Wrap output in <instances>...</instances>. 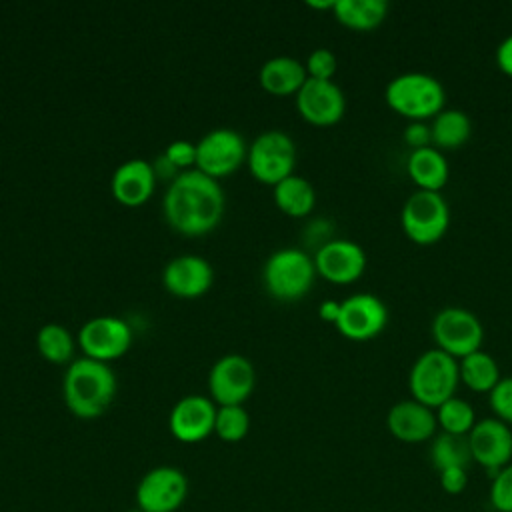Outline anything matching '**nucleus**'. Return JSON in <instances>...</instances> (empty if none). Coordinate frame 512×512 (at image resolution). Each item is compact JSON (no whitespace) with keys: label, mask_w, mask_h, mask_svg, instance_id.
I'll return each mask as SVG.
<instances>
[{"label":"nucleus","mask_w":512,"mask_h":512,"mask_svg":"<svg viewBox=\"0 0 512 512\" xmlns=\"http://www.w3.org/2000/svg\"><path fill=\"white\" fill-rule=\"evenodd\" d=\"M216 404L212 398L200 394H188L180 398L168 416L170 432L184 444H196L214 432Z\"/></svg>","instance_id":"nucleus-17"},{"label":"nucleus","mask_w":512,"mask_h":512,"mask_svg":"<svg viewBox=\"0 0 512 512\" xmlns=\"http://www.w3.org/2000/svg\"><path fill=\"white\" fill-rule=\"evenodd\" d=\"M62 394L66 408L84 420L102 416L116 396V376L108 362L76 358L64 372Z\"/></svg>","instance_id":"nucleus-2"},{"label":"nucleus","mask_w":512,"mask_h":512,"mask_svg":"<svg viewBox=\"0 0 512 512\" xmlns=\"http://www.w3.org/2000/svg\"><path fill=\"white\" fill-rule=\"evenodd\" d=\"M256 384L252 362L236 352L218 358L208 374V388L214 404L234 406L244 404Z\"/></svg>","instance_id":"nucleus-11"},{"label":"nucleus","mask_w":512,"mask_h":512,"mask_svg":"<svg viewBox=\"0 0 512 512\" xmlns=\"http://www.w3.org/2000/svg\"><path fill=\"white\" fill-rule=\"evenodd\" d=\"M388 324L386 304L368 292H358L340 302V316L336 320L338 332L352 342H366L376 338Z\"/></svg>","instance_id":"nucleus-12"},{"label":"nucleus","mask_w":512,"mask_h":512,"mask_svg":"<svg viewBox=\"0 0 512 512\" xmlns=\"http://www.w3.org/2000/svg\"><path fill=\"white\" fill-rule=\"evenodd\" d=\"M334 18L356 32H370L378 28L388 16V2L384 0H336Z\"/></svg>","instance_id":"nucleus-23"},{"label":"nucleus","mask_w":512,"mask_h":512,"mask_svg":"<svg viewBox=\"0 0 512 512\" xmlns=\"http://www.w3.org/2000/svg\"><path fill=\"white\" fill-rule=\"evenodd\" d=\"M460 384L458 360L450 354L430 348L422 352L408 374V390L412 400L436 410L456 394Z\"/></svg>","instance_id":"nucleus-4"},{"label":"nucleus","mask_w":512,"mask_h":512,"mask_svg":"<svg viewBox=\"0 0 512 512\" xmlns=\"http://www.w3.org/2000/svg\"><path fill=\"white\" fill-rule=\"evenodd\" d=\"M306 72L308 78H316V80H332V76L336 74L338 68V60L336 54L328 48H316L308 54L306 60Z\"/></svg>","instance_id":"nucleus-33"},{"label":"nucleus","mask_w":512,"mask_h":512,"mask_svg":"<svg viewBox=\"0 0 512 512\" xmlns=\"http://www.w3.org/2000/svg\"><path fill=\"white\" fill-rule=\"evenodd\" d=\"M126 512H142L140 508H134V510H126Z\"/></svg>","instance_id":"nucleus-41"},{"label":"nucleus","mask_w":512,"mask_h":512,"mask_svg":"<svg viewBox=\"0 0 512 512\" xmlns=\"http://www.w3.org/2000/svg\"><path fill=\"white\" fill-rule=\"evenodd\" d=\"M404 142L412 150L428 148L432 146V134H430V124L428 122H410L404 128Z\"/></svg>","instance_id":"nucleus-36"},{"label":"nucleus","mask_w":512,"mask_h":512,"mask_svg":"<svg viewBox=\"0 0 512 512\" xmlns=\"http://www.w3.org/2000/svg\"><path fill=\"white\" fill-rule=\"evenodd\" d=\"M488 404L494 418L512 426V376L500 378V382L488 394Z\"/></svg>","instance_id":"nucleus-32"},{"label":"nucleus","mask_w":512,"mask_h":512,"mask_svg":"<svg viewBox=\"0 0 512 512\" xmlns=\"http://www.w3.org/2000/svg\"><path fill=\"white\" fill-rule=\"evenodd\" d=\"M78 344L88 358L108 362L126 354L132 344V330L118 316H96L82 324Z\"/></svg>","instance_id":"nucleus-13"},{"label":"nucleus","mask_w":512,"mask_h":512,"mask_svg":"<svg viewBox=\"0 0 512 512\" xmlns=\"http://www.w3.org/2000/svg\"><path fill=\"white\" fill-rule=\"evenodd\" d=\"M314 258L300 248L274 250L262 266V282L266 292L284 302L300 300L314 284Z\"/></svg>","instance_id":"nucleus-5"},{"label":"nucleus","mask_w":512,"mask_h":512,"mask_svg":"<svg viewBox=\"0 0 512 512\" xmlns=\"http://www.w3.org/2000/svg\"><path fill=\"white\" fill-rule=\"evenodd\" d=\"M248 166L256 180L276 186L294 174L296 144L282 130L260 132L248 148Z\"/></svg>","instance_id":"nucleus-8"},{"label":"nucleus","mask_w":512,"mask_h":512,"mask_svg":"<svg viewBox=\"0 0 512 512\" xmlns=\"http://www.w3.org/2000/svg\"><path fill=\"white\" fill-rule=\"evenodd\" d=\"M296 108L300 116L314 126H332L346 112V98L334 80L308 78L296 92Z\"/></svg>","instance_id":"nucleus-16"},{"label":"nucleus","mask_w":512,"mask_h":512,"mask_svg":"<svg viewBox=\"0 0 512 512\" xmlns=\"http://www.w3.org/2000/svg\"><path fill=\"white\" fill-rule=\"evenodd\" d=\"M260 86L274 96L296 94L308 80L306 66L292 56L268 58L258 72Z\"/></svg>","instance_id":"nucleus-21"},{"label":"nucleus","mask_w":512,"mask_h":512,"mask_svg":"<svg viewBox=\"0 0 512 512\" xmlns=\"http://www.w3.org/2000/svg\"><path fill=\"white\" fill-rule=\"evenodd\" d=\"M438 480H440V488L446 494H462L468 486V470L466 468H446L442 472H438Z\"/></svg>","instance_id":"nucleus-35"},{"label":"nucleus","mask_w":512,"mask_h":512,"mask_svg":"<svg viewBox=\"0 0 512 512\" xmlns=\"http://www.w3.org/2000/svg\"><path fill=\"white\" fill-rule=\"evenodd\" d=\"M274 202L284 214L300 218L312 212L316 204V192L304 176L292 174L274 186Z\"/></svg>","instance_id":"nucleus-26"},{"label":"nucleus","mask_w":512,"mask_h":512,"mask_svg":"<svg viewBox=\"0 0 512 512\" xmlns=\"http://www.w3.org/2000/svg\"><path fill=\"white\" fill-rule=\"evenodd\" d=\"M156 186V172L152 162L144 158H130L122 162L112 174V196L124 206L144 204Z\"/></svg>","instance_id":"nucleus-20"},{"label":"nucleus","mask_w":512,"mask_h":512,"mask_svg":"<svg viewBox=\"0 0 512 512\" xmlns=\"http://www.w3.org/2000/svg\"><path fill=\"white\" fill-rule=\"evenodd\" d=\"M188 496V478L180 468L156 466L136 486V504L142 512H176Z\"/></svg>","instance_id":"nucleus-10"},{"label":"nucleus","mask_w":512,"mask_h":512,"mask_svg":"<svg viewBox=\"0 0 512 512\" xmlns=\"http://www.w3.org/2000/svg\"><path fill=\"white\" fill-rule=\"evenodd\" d=\"M494 58H496L498 70H500L502 74H506V76L512 78V34L506 36V38L498 44Z\"/></svg>","instance_id":"nucleus-37"},{"label":"nucleus","mask_w":512,"mask_h":512,"mask_svg":"<svg viewBox=\"0 0 512 512\" xmlns=\"http://www.w3.org/2000/svg\"><path fill=\"white\" fill-rule=\"evenodd\" d=\"M430 462L442 472L446 468H466L472 464V452L468 444V436H456L448 432H440L432 438L430 444Z\"/></svg>","instance_id":"nucleus-27"},{"label":"nucleus","mask_w":512,"mask_h":512,"mask_svg":"<svg viewBox=\"0 0 512 512\" xmlns=\"http://www.w3.org/2000/svg\"><path fill=\"white\" fill-rule=\"evenodd\" d=\"M318 314H320V318H322L324 322L336 324V320H338V316H340V302H336V300H324V302L320 304V308H318Z\"/></svg>","instance_id":"nucleus-39"},{"label":"nucleus","mask_w":512,"mask_h":512,"mask_svg":"<svg viewBox=\"0 0 512 512\" xmlns=\"http://www.w3.org/2000/svg\"><path fill=\"white\" fill-rule=\"evenodd\" d=\"M250 430V414L242 404L218 406L214 432L224 442H240Z\"/></svg>","instance_id":"nucleus-30"},{"label":"nucleus","mask_w":512,"mask_h":512,"mask_svg":"<svg viewBox=\"0 0 512 512\" xmlns=\"http://www.w3.org/2000/svg\"><path fill=\"white\" fill-rule=\"evenodd\" d=\"M154 172H156V178L160 176V178H170V182L180 174V170L164 156V154H160L156 160H154Z\"/></svg>","instance_id":"nucleus-38"},{"label":"nucleus","mask_w":512,"mask_h":512,"mask_svg":"<svg viewBox=\"0 0 512 512\" xmlns=\"http://www.w3.org/2000/svg\"><path fill=\"white\" fill-rule=\"evenodd\" d=\"M214 282L210 262L198 254L174 256L162 270L164 288L180 298H196Z\"/></svg>","instance_id":"nucleus-18"},{"label":"nucleus","mask_w":512,"mask_h":512,"mask_svg":"<svg viewBox=\"0 0 512 512\" xmlns=\"http://www.w3.org/2000/svg\"><path fill=\"white\" fill-rule=\"evenodd\" d=\"M434 412H436L438 428H442V432L456 434V436H468L474 424L478 422L472 404L458 396H452L450 400L440 404Z\"/></svg>","instance_id":"nucleus-29"},{"label":"nucleus","mask_w":512,"mask_h":512,"mask_svg":"<svg viewBox=\"0 0 512 512\" xmlns=\"http://www.w3.org/2000/svg\"><path fill=\"white\" fill-rule=\"evenodd\" d=\"M400 224L406 238L418 246L440 242L450 228V208L446 198L440 192L416 190L402 206Z\"/></svg>","instance_id":"nucleus-6"},{"label":"nucleus","mask_w":512,"mask_h":512,"mask_svg":"<svg viewBox=\"0 0 512 512\" xmlns=\"http://www.w3.org/2000/svg\"><path fill=\"white\" fill-rule=\"evenodd\" d=\"M384 100L398 116L410 122H426L446 108V90L432 74L404 72L386 84Z\"/></svg>","instance_id":"nucleus-3"},{"label":"nucleus","mask_w":512,"mask_h":512,"mask_svg":"<svg viewBox=\"0 0 512 512\" xmlns=\"http://www.w3.org/2000/svg\"><path fill=\"white\" fill-rule=\"evenodd\" d=\"M460 382L478 394H490L492 388L500 382V366L494 356L484 350L472 352L458 360Z\"/></svg>","instance_id":"nucleus-25"},{"label":"nucleus","mask_w":512,"mask_h":512,"mask_svg":"<svg viewBox=\"0 0 512 512\" xmlns=\"http://www.w3.org/2000/svg\"><path fill=\"white\" fill-rule=\"evenodd\" d=\"M388 432L404 444L432 440L438 430L436 412L416 400H400L386 414Z\"/></svg>","instance_id":"nucleus-19"},{"label":"nucleus","mask_w":512,"mask_h":512,"mask_svg":"<svg viewBox=\"0 0 512 512\" xmlns=\"http://www.w3.org/2000/svg\"><path fill=\"white\" fill-rule=\"evenodd\" d=\"M314 258L316 274L332 284H352L366 272L368 256L364 248L346 238H334L324 242Z\"/></svg>","instance_id":"nucleus-15"},{"label":"nucleus","mask_w":512,"mask_h":512,"mask_svg":"<svg viewBox=\"0 0 512 512\" xmlns=\"http://www.w3.org/2000/svg\"><path fill=\"white\" fill-rule=\"evenodd\" d=\"M472 462L480 464L490 478L512 462V428L498 418H482L468 434Z\"/></svg>","instance_id":"nucleus-14"},{"label":"nucleus","mask_w":512,"mask_h":512,"mask_svg":"<svg viewBox=\"0 0 512 512\" xmlns=\"http://www.w3.org/2000/svg\"><path fill=\"white\" fill-rule=\"evenodd\" d=\"M164 156L182 172L188 170V166L196 164V144L188 140H174L166 146Z\"/></svg>","instance_id":"nucleus-34"},{"label":"nucleus","mask_w":512,"mask_h":512,"mask_svg":"<svg viewBox=\"0 0 512 512\" xmlns=\"http://www.w3.org/2000/svg\"><path fill=\"white\" fill-rule=\"evenodd\" d=\"M488 500L496 512H512V462L492 476Z\"/></svg>","instance_id":"nucleus-31"},{"label":"nucleus","mask_w":512,"mask_h":512,"mask_svg":"<svg viewBox=\"0 0 512 512\" xmlns=\"http://www.w3.org/2000/svg\"><path fill=\"white\" fill-rule=\"evenodd\" d=\"M246 156V142L234 128H212L196 142V168L216 180L234 172Z\"/></svg>","instance_id":"nucleus-9"},{"label":"nucleus","mask_w":512,"mask_h":512,"mask_svg":"<svg viewBox=\"0 0 512 512\" xmlns=\"http://www.w3.org/2000/svg\"><path fill=\"white\" fill-rule=\"evenodd\" d=\"M436 348L450 354L456 360L482 350L484 328L480 318L460 306L442 308L430 326Z\"/></svg>","instance_id":"nucleus-7"},{"label":"nucleus","mask_w":512,"mask_h":512,"mask_svg":"<svg viewBox=\"0 0 512 512\" xmlns=\"http://www.w3.org/2000/svg\"><path fill=\"white\" fill-rule=\"evenodd\" d=\"M406 172L418 190L440 192L450 178L446 156L434 146L412 150L406 160Z\"/></svg>","instance_id":"nucleus-22"},{"label":"nucleus","mask_w":512,"mask_h":512,"mask_svg":"<svg viewBox=\"0 0 512 512\" xmlns=\"http://www.w3.org/2000/svg\"><path fill=\"white\" fill-rule=\"evenodd\" d=\"M310 8H318V10H334V4L336 0H322V2H316V0H308L306 2Z\"/></svg>","instance_id":"nucleus-40"},{"label":"nucleus","mask_w":512,"mask_h":512,"mask_svg":"<svg viewBox=\"0 0 512 512\" xmlns=\"http://www.w3.org/2000/svg\"><path fill=\"white\" fill-rule=\"evenodd\" d=\"M430 134L436 150H458L470 140L472 122L466 112L458 108H444L430 120Z\"/></svg>","instance_id":"nucleus-24"},{"label":"nucleus","mask_w":512,"mask_h":512,"mask_svg":"<svg viewBox=\"0 0 512 512\" xmlns=\"http://www.w3.org/2000/svg\"><path fill=\"white\" fill-rule=\"evenodd\" d=\"M36 346H38V352L54 364L70 362L74 354V338L70 330L54 322H48L38 330Z\"/></svg>","instance_id":"nucleus-28"},{"label":"nucleus","mask_w":512,"mask_h":512,"mask_svg":"<svg viewBox=\"0 0 512 512\" xmlns=\"http://www.w3.org/2000/svg\"><path fill=\"white\" fill-rule=\"evenodd\" d=\"M224 192L216 178L194 170H182L162 198V212L170 228L186 236L214 230L224 214Z\"/></svg>","instance_id":"nucleus-1"}]
</instances>
